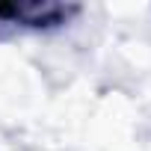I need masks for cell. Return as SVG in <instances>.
Returning a JSON list of instances; mask_svg holds the SVG:
<instances>
[{"label":"cell","mask_w":151,"mask_h":151,"mask_svg":"<svg viewBox=\"0 0 151 151\" xmlns=\"http://www.w3.org/2000/svg\"><path fill=\"white\" fill-rule=\"evenodd\" d=\"M77 9L65 6H50V3H18V6H0V18L6 24H21V27H56L65 24L68 15Z\"/></svg>","instance_id":"obj_1"}]
</instances>
